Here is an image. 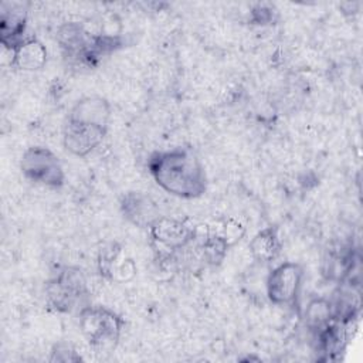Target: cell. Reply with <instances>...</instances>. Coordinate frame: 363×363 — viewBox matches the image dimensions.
<instances>
[{"label":"cell","instance_id":"8992f818","mask_svg":"<svg viewBox=\"0 0 363 363\" xmlns=\"http://www.w3.org/2000/svg\"><path fill=\"white\" fill-rule=\"evenodd\" d=\"M303 277L305 271L301 264L281 262L267 277L268 299L274 305H294L298 301Z\"/></svg>","mask_w":363,"mask_h":363},{"label":"cell","instance_id":"7c38bea8","mask_svg":"<svg viewBox=\"0 0 363 363\" xmlns=\"http://www.w3.org/2000/svg\"><path fill=\"white\" fill-rule=\"evenodd\" d=\"M318 342H319L320 350L328 357L335 356L339 352H343L347 342L346 323L333 319L320 330H318Z\"/></svg>","mask_w":363,"mask_h":363},{"label":"cell","instance_id":"30bf717a","mask_svg":"<svg viewBox=\"0 0 363 363\" xmlns=\"http://www.w3.org/2000/svg\"><path fill=\"white\" fill-rule=\"evenodd\" d=\"M47 64V48L37 37H26L13 51L10 65L20 71H38Z\"/></svg>","mask_w":363,"mask_h":363},{"label":"cell","instance_id":"9a60e30c","mask_svg":"<svg viewBox=\"0 0 363 363\" xmlns=\"http://www.w3.org/2000/svg\"><path fill=\"white\" fill-rule=\"evenodd\" d=\"M277 17V10L274 6L271 4H265V3H259L255 4L251 10V17L250 21L252 24H274Z\"/></svg>","mask_w":363,"mask_h":363},{"label":"cell","instance_id":"277c9868","mask_svg":"<svg viewBox=\"0 0 363 363\" xmlns=\"http://www.w3.org/2000/svg\"><path fill=\"white\" fill-rule=\"evenodd\" d=\"M88 285L85 274L78 267H64L45 284V296L48 305L62 313L72 312L88 298Z\"/></svg>","mask_w":363,"mask_h":363},{"label":"cell","instance_id":"4fadbf2b","mask_svg":"<svg viewBox=\"0 0 363 363\" xmlns=\"http://www.w3.org/2000/svg\"><path fill=\"white\" fill-rule=\"evenodd\" d=\"M306 325L312 330H320L323 326H326L329 322L333 320V311L330 301L325 298H316L311 301L306 306L305 312Z\"/></svg>","mask_w":363,"mask_h":363},{"label":"cell","instance_id":"6da1fadb","mask_svg":"<svg viewBox=\"0 0 363 363\" xmlns=\"http://www.w3.org/2000/svg\"><path fill=\"white\" fill-rule=\"evenodd\" d=\"M147 169L156 184L179 199H199L207 190V174L200 159L186 147L153 152Z\"/></svg>","mask_w":363,"mask_h":363},{"label":"cell","instance_id":"8fae6325","mask_svg":"<svg viewBox=\"0 0 363 363\" xmlns=\"http://www.w3.org/2000/svg\"><path fill=\"white\" fill-rule=\"evenodd\" d=\"M282 244L278 237V228L274 225L262 228L250 241V252L258 262H271L281 252Z\"/></svg>","mask_w":363,"mask_h":363},{"label":"cell","instance_id":"3957f363","mask_svg":"<svg viewBox=\"0 0 363 363\" xmlns=\"http://www.w3.org/2000/svg\"><path fill=\"white\" fill-rule=\"evenodd\" d=\"M79 329L95 353H111L118 346L123 319L105 306L86 305L79 309Z\"/></svg>","mask_w":363,"mask_h":363},{"label":"cell","instance_id":"2e32d148","mask_svg":"<svg viewBox=\"0 0 363 363\" xmlns=\"http://www.w3.org/2000/svg\"><path fill=\"white\" fill-rule=\"evenodd\" d=\"M81 356L68 343H57L51 349L50 362H79Z\"/></svg>","mask_w":363,"mask_h":363},{"label":"cell","instance_id":"5bb4252c","mask_svg":"<svg viewBox=\"0 0 363 363\" xmlns=\"http://www.w3.org/2000/svg\"><path fill=\"white\" fill-rule=\"evenodd\" d=\"M230 245L231 244L228 242V240L224 235L207 234L201 244L203 257H204L206 262L213 267H218L224 261Z\"/></svg>","mask_w":363,"mask_h":363},{"label":"cell","instance_id":"5b68a950","mask_svg":"<svg viewBox=\"0 0 363 363\" xmlns=\"http://www.w3.org/2000/svg\"><path fill=\"white\" fill-rule=\"evenodd\" d=\"M20 170L31 183L58 189L65 182V173L58 156L45 146H30L20 159Z\"/></svg>","mask_w":363,"mask_h":363},{"label":"cell","instance_id":"52a82bcc","mask_svg":"<svg viewBox=\"0 0 363 363\" xmlns=\"http://www.w3.org/2000/svg\"><path fill=\"white\" fill-rule=\"evenodd\" d=\"M152 241L163 250L176 251L189 245L196 238V227L183 220L160 216L147 228Z\"/></svg>","mask_w":363,"mask_h":363},{"label":"cell","instance_id":"ba28073f","mask_svg":"<svg viewBox=\"0 0 363 363\" xmlns=\"http://www.w3.org/2000/svg\"><path fill=\"white\" fill-rule=\"evenodd\" d=\"M30 3L3 1L0 7V41L13 51L24 38Z\"/></svg>","mask_w":363,"mask_h":363},{"label":"cell","instance_id":"9c48e42d","mask_svg":"<svg viewBox=\"0 0 363 363\" xmlns=\"http://www.w3.org/2000/svg\"><path fill=\"white\" fill-rule=\"evenodd\" d=\"M123 217L140 228H149L160 217L159 207L142 191H126L119 201Z\"/></svg>","mask_w":363,"mask_h":363},{"label":"cell","instance_id":"7a4b0ae2","mask_svg":"<svg viewBox=\"0 0 363 363\" xmlns=\"http://www.w3.org/2000/svg\"><path fill=\"white\" fill-rule=\"evenodd\" d=\"M111 112V104L101 95H88L78 99L62 125L64 147L74 156H88L106 138Z\"/></svg>","mask_w":363,"mask_h":363}]
</instances>
